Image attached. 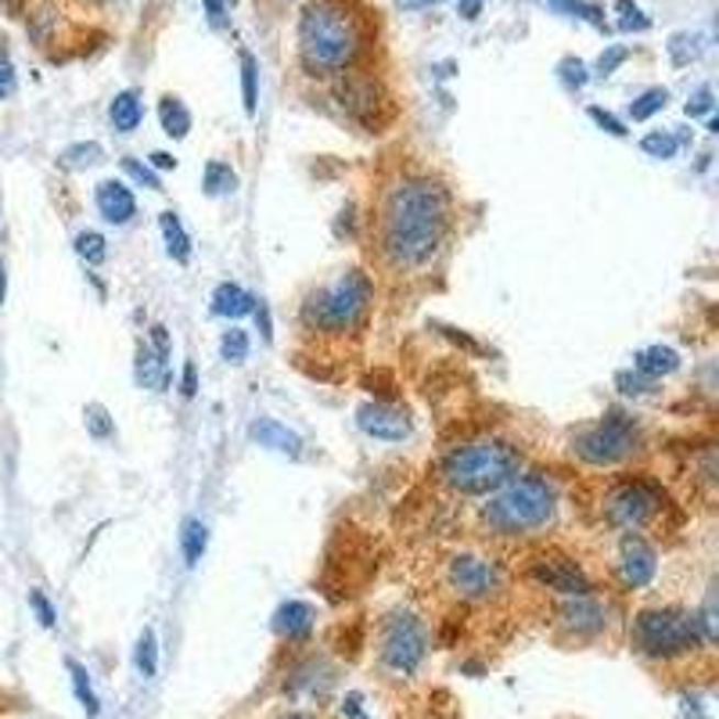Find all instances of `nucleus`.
I'll return each mask as SVG.
<instances>
[{
	"label": "nucleus",
	"mask_w": 719,
	"mask_h": 719,
	"mask_svg": "<svg viewBox=\"0 0 719 719\" xmlns=\"http://www.w3.org/2000/svg\"><path fill=\"white\" fill-rule=\"evenodd\" d=\"M450 228V195L432 177H403L381 206V252L399 270L429 263Z\"/></svg>",
	"instance_id": "f257e3e1"
},
{
	"label": "nucleus",
	"mask_w": 719,
	"mask_h": 719,
	"mask_svg": "<svg viewBox=\"0 0 719 719\" xmlns=\"http://www.w3.org/2000/svg\"><path fill=\"white\" fill-rule=\"evenodd\" d=\"M367 44L353 0H313L299 19V58L313 76L345 73Z\"/></svg>",
	"instance_id": "f03ea898"
},
{
	"label": "nucleus",
	"mask_w": 719,
	"mask_h": 719,
	"mask_svg": "<svg viewBox=\"0 0 719 719\" xmlns=\"http://www.w3.org/2000/svg\"><path fill=\"white\" fill-rule=\"evenodd\" d=\"M557 511V493L547 478L522 475L504 483L486 504V526L497 529L500 537H529L554 522Z\"/></svg>",
	"instance_id": "7ed1b4c3"
},
{
	"label": "nucleus",
	"mask_w": 719,
	"mask_h": 719,
	"mask_svg": "<svg viewBox=\"0 0 719 719\" xmlns=\"http://www.w3.org/2000/svg\"><path fill=\"white\" fill-rule=\"evenodd\" d=\"M522 468V454L504 443V439H478L464 443L443 461V483L464 497H486L497 493L504 483H511Z\"/></svg>",
	"instance_id": "20e7f679"
},
{
	"label": "nucleus",
	"mask_w": 719,
	"mask_h": 719,
	"mask_svg": "<svg viewBox=\"0 0 719 719\" xmlns=\"http://www.w3.org/2000/svg\"><path fill=\"white\" fill-rule=\"evenodd\" d=\"M701 626L698 616L676 608H651L633 619V648L648 659H684L701 648Z\"/></svg>",
	"instance_id": "39448f33"
},
{
	"label": "nucleus",
	"mask_w": 719,
	"mask_h": 719,
	"mask_svg": "<svg viewBox=\"0 0 719 719\" xmlns=\"http://www.w3.org/2000/svg\"><path fill=\"white\" fill-rule=\"evenodd\" d=\"M367 302H370V281L367 274L350 270L342 274L335 285L321 288L317 296H310L306 302V324L331 331V335H342V331H353L367 313Z\"/></svg>",
	"instance_id": "423d86ee"
},
{
	"label": "nucleus",
	"mask_w": 719,
	"mask_h": 719,
	"mask_svg": "<svg viewBox=\"0 0 719 719\" xmlns=\"http://www.w3.org/2000/svg\"><path fill=\"white\" fill-rule=\"evenodd\" d=\"M641 446V435H637V424L611 410L608 418H601L597 424H587L572 435V454L579 461L594 464V468H611V464H622L626 457L637 454Z\"/></svg>",
	"instance_id": "0eeeda50"
},
{
	"label": "nucleus",
	"mask_w": 719,
	"mask_h": 719,
	"mask_svg": "<svg viewBox=\"0 0 719 719\" xmlns=\"http://www.w3.org/2000/svg\"><path fill=\"white\" fill-rule=\"evenodd\" d=\"M429 655V633L410 611H396L381 630V662L385 670L399 676H414L418 665Z\"/></svg>",
	"instance_id": "6e6552de"
},
{
	"label": "nucleus",
	"mask_w": 719,
	"mask_h": 719,
	"mask_svg": "<svg viewBox=\"0 0 719 719\" xmlns=\"http://www.w3.org/2000/svg\"><path fill=\"white\" fill-rule=\"evenodd\" d=\"M659 489L651 483H622L605 497V518L616 529L637 532L648 526L659 511Z\"/></svg>",
	"instance_id": "1a4fd4ad"
},
{
	"label": "nucleus",
	"mask_w": 719,
	"mask_h": 719,
	"mask_svg": "<svg viewBox=\"0 0 719 719\" xmlns=\"http://www.w3.org/2000/svg\"><path fill=\"white\" fill-rule=\"evenodd\" d=\"M450 587L457 590L461 601H489L504 587V572L486 557L461 554L450 562Z\"/></svg>",
	"instance_id": "9d476101"
},
{
	"label": "nucleus",
	"mask_w": 719,
	"mask_h": 719,
	"mask_svg": "<svg viewBox=\"0 0 719 719\" xmlns=\"http://www.w3.org/2000/svg\"><path fill=\"white\" fill-rule=\"evenodd\" d=\"M335 95L342 101V109L350 112L356 123H364L367 130H378L381 126V109H385V98H381V87L375 79L367 76H342Z\"/></svg>",
	"instance_id": "9b49d317"
},
{
	"label": "nucleus",
	"mask_w": 719,
	"mask_h": 719,
	"mask_svg": "<svg viewBox=\"0 0 719 719\" xmlns=\"http://www.w3.org/2000/svg\"><path fill=\"white\" fill-rule=\"evenodd\" d=\"M532 579H537L540 587L557 590L565 597H590V579L583 576V568L576 562H568V557H540V562L532 565Z\"/></svg>",
	"instance_id": "f8f14e48"
},
{
	"label": "nucleus",
	"mask_w": 719,
	"mask_h": 719,
	"mask_svg": "<svg viewBox=\"0 0 719 719\" xmlns=\"http://www.w3.org/2000/svg\"><path fill=\"white\" fill-rule=\"evenodd\" d=\"M356 424L364 429L370 439H381V443H403L410 435V418L392 403H364L356 410Z\"/></svg>",
	"instance_id": "ddd939ff"
},
{
	"label": "nucleus",
	"mask_w": 719,
	"mask_h": 719,
	"mask_svg": "<svg viewBox=\"0 0 719 719\" xmlns=\"http://www.w3.org/2000/svg\"><path fill=\"white\" fill-rule=\"evenodd\" d=\"M655 568H659L655 547H651L644 537H637V532H626V540H622V562H619V576H622L626 587H630V590L648 587V583L655 579Z\"/></svg>",
	"instance_id": "4468645a"
},
{
	"label": "nucleus",
	"mask_w": 719,
	"mask_h": 719,
	"mask_svg": "<svg viewBox=\"0 0 719 719\" xmlns=\"http://www.w3.org/2000/svg\"><path fill=\"white\" fill-rule=\"evenodd\" d=\"M95 202H98V212L115 228H123L133 217H137V198L126 188L123 180H101L98 191H95Z\"/></svg>",
	"instance_id": "2eb2a0df"
},
{
	"label": "nucleus",
	"mask_w": 719,
	"mask_h": 719,
	"mask_svg": "<svg viewBox=\"0 0 719 719\" xmlns=\"http://www.w3.org/2000/svg\"><path fill=\"white\" fill-rule=\"evenodd\" d=\"M562 626L576 637H594L605 630V608L594 597H572L562 608Z\"/></svg>",
	"instance_id": "dca6fc26"
},
{
	"label": "nucleus",
	"mask_w": 719,
	"mask_h": 719,
	"mask_svg": "<svg viewBox=\"0 0 719 719\" xmlns=\"http://www.w3.org/2000/svg\"><path fill=\"white\" fill-rule=\"evenodd\" d=\"M248 435L256 439L259 446L277 450V454H285V457H299V454H302V439L291 432V429H285L281 421H274V418H259V421L248 429Z\"/></svg>",
	"instance_id": "f3484780"
},
{
	"label": "nucleus",
	"mask_w": 719,
	"mask_h": 719,
	"mask_svg": "<svg viewBox=\"0 0 719 719\" xmlns=\"http://www.w3.org/2000/svg\"><path fill=\"white\" fill-rule=\"evenodd\" d=\"M313 619H317V611L313 605H306V601H288L277 608V633L285 637V641H306V637L313 633Z\"/></svg>",
	"instance_id": "a211bd4d"
},
{
	"label": "nucleus",
	"mask_w": 719,
	"mask_h": 719,
	"mask_svg": "<svg viewBox=\"0 0 719 719\" xmlns=\"http://www.w3.org/2000/svg\"><path fill=\"white\" fill-rule=\"evenodd\" d=\"M137 381L141 389H152V392H163L169 385V364L163 353H155L148 342L137 345Z\"/></svg>",
	"instance_id": "6ab92c4d"
},
{
	"label": "nucleus",
	"mask_w": 719,
	"mask_h": 719,
	"mask_svg": "<svg viewBox=\"0 0 719 719\" xmlns=\"http://www.w3.org/2000/svg\"><path fill=\"white\" fill-rule=\"evenodd\" d=\"M252 310H256V296H248L242 285L228 281L212 291V313L217 317H231V321H237V317H245Z\"/></svg>",
	"instance_id": "aec40b11"
},
{
	"label": "nucleus",
	"mask_w": 719,
	"mask_h": 719,
	"mask_svg": "<svg viewBox=\"0 0 719 719\" xmlns=\"http://www.w3.org/2000/svg\"><path fill=\"white\" fill-rule=\"evenodd\" d=\"M681 367V356L670 345H648L633 356V370H641L648 378H662V375H673V370Z\"/></svg>",
	"instance_id": "412c9836"
},
{
	"label": "nucleus",
	"mask_w": 719,
	"mask_h": 719,
	"mask_svg": "<svg viewBox=\"0 0 719 719\" xmlns=\"http://www.w3.org/2000/svg\"><path fill=\"white\" fill-rule=\"evenodd\" d=\"M112 126L119 133H133L141 126V119H144V109H141V98H137V90H119L115 101H112Z\"/></svg>",
	"instance_id": "4be33fe9"
},
{
	"label": "nucleus",
	"mask_w": 719,
	"mask_h": 719,
	"mask_svg": "<svg viewBox=\"0 0 719 719\" xmlns=\"http://www.w3.org/2000/svg\"><path fill=\"white\" fill-rule=\"evenodd\" d=\"M158 119H163V130L173 141H184L191 133V112L180 98L166 95L163 101H158Z\"/></svg>",
	"instance_id": "5701e85b"
},
{
	"label": "nucleus",
	"mask_w": 719,
	"mask_h": 719,
	"mask_svg": "<svg viewBox=\"0 0 719 719\" xmlns=\"http://www.w3.org/2000/svg\"><path fill=\"white\" fill-rule=\"evenodd\" d=\"M158 228H163L169 256L177 263H188L191 259V237H188V231H184V223L177 220V212H163V217H158Z\"/></svg>",
	"instance_id": "b1692460"
},
{
	"label": "nucleus",
	"mask_w": 719,
	"mask_h": 719,
	"mask_svg": "<svg viewBox=\"0 0 719 719\" xmlns=\"http://www.w3.org/2000/svg\"><path fill=\"white\" fill-rule=\"evenodd\" d=\"M209 547V529L202 518H188L180 529V551H184V562H188V568H195L198 562H202V554Z\"/></svg>",
	"instance_id": "393cba45"
},
{
	"label": "nucleus",
	"mask_w": 719,
	"mask_h": 719,
	"mask_svg": "<svg viewBox=\"0 0 719 719\" xmlns=\"http://www.w3.org/2000/svg\"><path fill=\"white\" fill-rule=\"evenodd\" d=\"M65 670H69V676H73L76 701L84 705V712H87V716H98L101 701H98V695H95V687H90V673H87L76 659H65Z\"/></svg>",
	"instance_id": "a878e982"
},
{
	"label": "nucleus",
	"mask_w": 719,
	"mask_h": 719,
	"mask_svg": "<svg viewBox=\"0 0 719 719\" xmlns=\"http://www.w3.org/2000/svg\"><path fill=\"white\" fill-rule=\"evenodd\" d=\"M202 184H206V195L220 198V195H234L237 191V177L228 163H220V158H212L202 173Z\"/></svg>",
	"instance_id": "bb28decb"
},
{
	"label": "nucleus",
	"mask_w": 719,
	"mask_h": 719,
	"mask_svg": "<svg viewBox=\"0 0 719 719\" xmlns=\"http://www.w3.org/2000/svg\"><path fill=\"white\" fill-rule=\"evenodd\" d=\"M101 144L98 141H79V144H69L62 155H58V166L62 169H87V166H95L101 163Z\"/></svg>",
	"instance_id": "cd10ccee"
},
{
	"label": "nucleus",
	"mask_w": 719,
	"mask_h": 719,
	"mask_svg": "<svg viewBox=\"0 0 719 719\" xmlns=\"http://www.w3.org/2000/svg\"><path fill=\"white\" fill-rule=\"evenodd\" d=\"M547 4H554L557 11H565L572 19L590 22L594 30H605V8H597L594 0H547Z\"/></svg>",
	"instance_id": "c85d7f7f"
},
{
	"label": "nucleus",
	"mask_w": 719,
	"mask_h": 719,
	"mask_svg": "<svg viewBox=\"0 0 719 719\" xmlns=\"http://www.w3.org/2000/svg\"><path fill=\"white\" fill-rule=\"evenodd\" d=\"M665 101H670V90H665V87H651L637 101H630V119H633V123H644V119H651L655 112L665 109Z\"/></svg>",
	"instance_id": "c756f323"
},
{
	"label": "nucleus",
	"mask_w": 719,
	"mask_h": 719,
	"mask_svg": "<svg viewBox=\"0 0 719 719\" xmlns=\"http://www.w3.org/2000/svg\"><path fill=\"white\" fill-rule=\"evenodd\" d=\"M698 55H701V36L698 33H676L670 40V58H673L676 69H684V65H690Z\"/></svg>",
	"instance_id": "7c9ffc66"
},
{
	"label": "nucleus",
	"mask_w": 719,
	"mask_h": 719,
	"mask_svg": "<svg viewBox=\"0 0 719 719\" xmlns=\"http://www.w3.org/2000/svg\"><path fill=\"white\" fill-rule=\"evenodd\" d=\"M137 673L144 676V681L158 673V641H155V630H152V626L141 633V641H137Z\"/></svg>",
	"instance_id": "2f4dec72"
},
{
	"label": "nucleus",
	"mask_w": 719,
	"mask_h": 719,
	"mask_svg": "<svg viewBox=\"0 0 719 719\" xmlns=\"http://www.w3.org/2000/svg\"><path fill=\"white\" fill-rule=\"evenodd\" d=\"M76 252H79V259H87L90 266H101L104 259H109V245H104V237L98 231H84L76 237Z\"/></svg>",
	"instance_id": "473e14b6"
},
{
	"label": "nucleus",
	"mask_w": 719,
	"mask_h": 719,
	"mask_svg": "<svg viewBox=\"0 0 719 719\" xmlns=\"http://www.w3.org/2000/svg\"><path fill=\"white\" fill-rule=\"evenodd\" d=\"M220 356L228 360V364H245V360H248V335H245L242 328L223 331V339H220Z\"/></svg>",
	"instance_id": "72a5a7b5"
},
{
	"label": "nucleus",
	"mask_w": 719,
	"mask_h": 719,
	"mask_svg": "<svg viewBox=\"0 0 719 719\" xmlns=\"http://www.w3.org/2000/svg\"><path fill=\"white\" fill-rule=\"evenodd\" d=\"M256 73H259L256 58H252L248 51H242V98H245V112H248V115H256V104H259V95H256Z\"/></svg>",
	"instance_id": "f704fd0d"
},
{
	"label": "nucleus",
	"mask_w": 719,
	"mask_h": 719,
	"mask_svg": "<svg viewBox=\"0 0 719 719\" xmlns=\"http://www.w3.org/2000/svg\"><path fill=\"white\" fill-rule=\"evenodd\" d=\"M84 418H87V432L95 435V439H112L115 435V421H112V414L101 403H87Z\"/></svg>",
	"instance_id": "c9c22d12"
},
{
	"label": "nucleus",
	"mask_w": 719,
	"mask_h": 719,
	"mask_svg": "<svg viewBox=\"0 0 719 719\" xmlns=\"http://www.w3.org/2000/svg\"><path fill=\"white\" fill-rule=\"evenodd\" d=\"M616 11L622 15V19H619V30H622V33H633V30H637V33H644L648 25H651V19L644 15L641 8L633 4V0H616Z\"/></svg>",
	"instance_id": "e433bc0d"
},
{
	"label": "nucleus",
	"mask_w": 719,
	"mask_h": 719,
	"mask_svg": "<svg viewBox=\"0 0 719 719\" xmlns=\"http://www.w3.org/2000/svg\"><path fill=\"white\" fill-rule=\"evenodd\" d=\"M616 385H619V392H626V396H648L651 389H655V378L641 375V370H619Z\"/></svg>",
	"instance_id": "4c0bfd02"
},
{
	"label": "nucleus",
	"mask_w": 719,
	"mask_h": 719,
	"mask_svg": "<svg viewBox=\"0 0 719 719\" xmlns=\"http://www.w3.org/2000/svg\"><path fill=\"white\" fill-rule=\"evenodd\" d=\"M641 148L655 158H673L676 148H681V141H676L673 133H648V137L641 141Z\"/></svg>",
	"instance_id": "58836bf2"
},
{
	"label": "nucleus",
	"mask_w": 719,
	"mask_h": 719,
	"mask_svg": "<svg viewBox=\"0 0 719 719\" xmlns=\"http://www.w3.org/2000/svg\"><path fill=\"white\" fill-rule=\"evenodd\" d=\"M557 73H562V84L568 90H579V87H587V65H583L579 58H565L562 65H557Z\"/></svg>",
	"instance_id": "ea45409f"
},
{
	"label": "nucleus",
	"mask_w": 719,
	"mask_h": 719,
	"mask_svg": "<svg viewBox=\"0 0 719 719\" xmlns=\"http://www.w3.org/2000/svg\"><path fill=\"white\" fill-rule=\"evenodd\" d=\"M123 169L130 173L133 180L141 184V188H152V191H163V180L155 177V169L152 166H144V163H137V158H123Z\"/></svg>",
	"instance_id": "a19ab883"
},
{
	"label": "nucleus",
	"mask_w": 719,
	"mask_h": 719,
	"mask_svg": "<svg viewBox=\"0 0 719 719\" xmlns=\"http://www.w3.org/2000/svg\"><path fill=\"white\" fill-rule=\"evenodd\" d=\"M587 115H590L594 123L601 126L605 133H611V137H626V126H622L619 119L611 115V112H605V109H597V104H590V109H587Z\"/></svg>",
	"instance_id": "79ce46f5"
},
{
	"label": "nucleus",
	"mask_w": 719,
	"mask_h": 719,
	"mask_svg": "<svg viewBox=\"0 0 719 719\" xmlns=\"http://www.w3.org/2000/svg\"><path fill=\"white\" fill-rule=\"evenodd\" d=\"M626 58H630V51H626L622 44H616V47H608V51H605V55H601V58H597V73H601V76H611V73H616V69H619V65L626 62Z\"/></svg>",
	"instance_id": "37998d69"
},
{
	"label": "nucleus",
	"mask_w": 719,
	"mask_h": 719,
	"mask_svg": "<svg viewBox=\"0 0 719 719\" xmlns=\"http://www.w3.org/2000/svg\"><path fill=\"white\" fill-rule=\"evenodd\" d=\"M687 119H698V115H709L712 112V87H698L695 98L687 101Z\"/></svg>",
	"instance_id": "c03bdc74"
},
{
	"label": "nucleus",
	"mask_w": 719,
	"mask_h": 719,
	"mask_svg": "<svg viewBox=\"0 0 719 719\" xmlns=\"http://www.w3.org/2000/svg\"><path fill=\"white\" fill-rule=\"evenodd\" d=\"M30 605H33V611H36V619H40V626H55L58 622V616H55V608H51V601L40 590H30Z\"/></svg>",
	"instance_id": "a18cd8bd"
},
{
	"label": "nucleus",
	"mask_w": 719,
	"mask_h": 719,
	"mask_svg": "<svg viewBox=\"0 0 719 719\" xmlns=\"http://www.w3.org/2000/svg\"><path fill=\"white\" fill-rule=\"evenodd\" d=\"M202 4H206L209 22L217 25V30H223V25H228V8H223V0H202Z\"/></svg>",
	"instance_id": "49530a36"
},
{
	"label": "nucleus",
	"mask_w": 719,
	"mask_h": 719,
	"mask_svg": "<svg viewBox=\"0 0 719 719\" xmlns=\"http://www.w3.org/2000/svg\"><path fill=\"white\" fill-rule=\"evenodd\" d=\"M180 385H184L180 392L188 396V399H191V396L198 392V367L191 364V360H188V364H184V378H180Z\"/></svg>",
	"instance_id": "de8ad7c7"
},
{
	"label": "nucleus",
	"mask_w": 719,
	"mask_h": 719,
	"mask_svg": "<svg viewBox=\"0 0 719 719\" xmlns=\"http://www.w3.org/2000/svg\"><path fill=\"white\" fill-rule=\"evenodd\" d=\"M252 313H256V324H259V335H263L266 342H270V339H274V324H270V310H266V306L259 302V306H256V310H252Z\"/></svg>",
	"instance_id": "09e8293b"
},
{
	"label": "nucleus",
	"mask_w": 719,
	"mask_h": 719,
	"mask_svg": "<svg viewBox=\"0 0 719 719\" xmlns=\"http://www.w3.org/2000/svg\"><path fill=\"white\" fill-rule=\"evenodd\" d=\"M148 345H152L155 353L169 356V335H166V328H163V324H155V328H152V342H148Z\"/></svg>",
	"instance_id": "8fccbe9b"
},
{
	"label": "nucleus",
	"mask_w": 719,
	"mask_h": 719,
	"mask_svg": "<svg viewBox=\"0 0 719 719\" xmlns=\"http://www.w3.org/2000/svg\"><path fill=\"white\" fill-rule=\"evenodd\" d=\"M446 331V339H454L457 345H464L468 353H483V345H478L475 339H468V335H461V331H454V328H443Z\"/></svg>",
	"instance_id": "3c124183"
},
{
	"label": "nucleus",
	"mask_w": 719,
	"mask_h": 719,
	"mask_svg": "<svg viewBox=\"0 0 719 719\" xmlns=\"http://www.w3.org/2000/svg\"><path fill=\"white\" fill-rule=\"evenodd\" d=\"M11 90H15V73H11V65H0V98H8Z\"/></svg>",
	"instance_id": "603ef678"
},
{
	"label": "nucleus",
	"mask_w": 719,
	"mask_h": 719,
	"mask_svg": "<svg viewBox=\"0 0 719 719\" xmlns=\"http://www.w3.org/2000/svg\"><path fill=\"white\" fill-rule=\"evenodd\" d=\"M152 169H177V158L169 152H152Z\"/></svg>",
	"instance_id": "864d4df0"
},
{
	"label": "nucleus",
	"mask_w": 719,
	"mask_h": 719,
	"mask_svg": "<svg viewBox=\"0 0 719 719\" xmlns=\"http://www.w3.org/2000/svg\"><path fill=\"white\" fill-rule=\"evenodd\" d=\"M432 4H443V0H396V8H403V11H424Z\"/></svg>",
	"instance_id": "5fc2aeb1"
},
{
	"label": "nucleus",
	"mask_w": 719,
	"mask_h": 719,
	"mask_svg": "<svg viewBox=\"0 0 719 719\" xmlns=\"http://www.w3.org/2000/svg\"><path fill=\"white\" fill-rule=\"evenodd\" d=\"M478 4H483V0H461V15L464 19H475L478 15Z\"/></svg>",
	"instance_id": "6e6d98bb"
},
{
	"label": "nucleus",
	"mask_w": 719,
	"mask_h": 719,
	"mask_svg": "<svg viewBox=\"0 0 719 719\" xmlns=\"http://www.w3.org/2000/svg\"><path fill=\"white\" fill-rule=\"evenodd\" d=\"M8 296V274H4V259H0V306H4Z\"/></svg>",
	"instance_id": "4d7b16f0"
},
{
	"label": "nucleus",
	"mask_w": 719,
	"mask_h": 719,
	"mask_svg": "<svg viewBox=\"0 0 719 719\" xmlns=\"http://www.w3.org/2000/svg\"><path fill=\"white\" fill-rule=\"evenodd\" d=\"M285 719H313V716H306V712H291V716H285Z\"/></svg>",
	"instance_id": "13d9d810"
}]
</instances>
